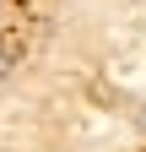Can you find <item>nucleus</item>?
<instances>
[{
    "instance_id": "nucleus-1",
    "label": "nucleus",
    "mask_w": 146,
    "mask_h": 152,
    "mask_svg": "<svg viewBox=\"0 0 146 152\" xmlns=\"http://www.w3.org/2000/svg\"><path fill=\"white\" fill-rule=\"evenodd\" d=\"M6 76H11V44L0 38V82H6Z\"/></svg>"
}]
</instances>
